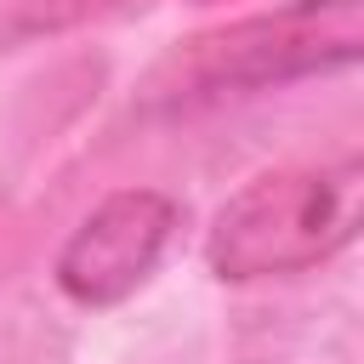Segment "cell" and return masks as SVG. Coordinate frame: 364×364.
Returning a JSON list of instances; mask_svg holds the SVG:
<instances>
[{
	"mask_svg": "<svg viewBox=\"0 0 364 364\" xmlns=\"http://www.w3.org/2000/svg\"><path fill=\"white\" fill-rule=\"evenodd\" d=\"M364 216V159L290 165L245 182L205 233V267L228 284L284 279L353 245Z\"/></svg>",
	"mask_w": 364,
	"mask_h": 364,
	"instance_id": "obj_1",
	"label": "cell"
},
{
	"mask_svg": "<svg viewBox=\"0 0 364 364\" xmlns=\"http://www.w3.org/2000/svg\"><path fill=\"white\" fill-rule=\"evenodd\" d=\"M182 210L159 188H119L108 193L57 250V290L80 307H119L148 273L159 267Z\"/></svg>",
	"mask_w": 364,
	"mask_h": 364,
	"instance_id": "obj_3",
	"label": "cell"
},
{
	"mask_svg": "<svg viewBox=\"0 0 364 364\" xmlns=\"http://www.w3.org/2000/svg\"><path fill=\"white\" fill-rule=\"evenodd\" d=\"M125 0H23L17 11V28L23 34H57V28H74V23H91L102 11H119Z\"/></svg>",
	"mask_w": 364,
	"mask_h": 364,
	"instance_id": "obj_4",
	"label": "cell"
},
{
	"mask_svg": "<svg viewBox=\"0 0 364 364\" xmlns=\"http://www.w3.org/2000/svg\"><path fill=\"white\" fill-rule=\"evenodd\" d=\"M0 216H6V205H0Z\"/></svg>",
	"mask_w": 364,
	"mask_h": 364,
	"instance_id": "obj_5",
	"label": "cell"
},
{
	"mask_svg": "<svg viewBox=\"0 0 364 364\" xmlns=\"http://www.w3.org/2000/svg\"><path fill=\"white\" fill-rule=\"evenodd\" d=\"M358 46H364V0H296L216 40H199V51L188 57V80L205 91L279 85L296 74L347 68L358 63Z\"/></svg>",
	"mask_w": 364,
	"mask_h": 364,
	"instance_id": "obj_2",
	"label": "cell"
}]
</instances>
